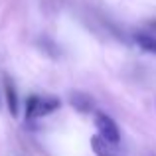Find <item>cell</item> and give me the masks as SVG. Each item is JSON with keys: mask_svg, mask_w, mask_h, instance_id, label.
<instances>
[{"mask_svg": "<svg viewBox=\"0 0 156 156\" xmlns=\"http://www.w3.org/2000/svg\"><path fill=\"white\" fill-rule=\"evenodd\" d=\"M95 125H97L99 134H101L103 138H107V140H111V142H115V144H119V142H121V133H119V126H117V122H115L111 117H107L105 113H97Z\"/></svg>", "mask_w": 156, "mask_h": 156, "instance_id": "obj_1", "label": "cell"}, {"mask_svg": "<svg viewBox=\"0 0 156 156\" xmlns=\"http://www.w3.org/2000/svg\"><path fill=\"white\" fill-rule=\"evenodd\" d=\"M91 148L97 156H125L121 148H117L115 142L107 140L101 134H93L91 136Z\"/></svg>", "mask_w": 156, "mask_h": 156, "instance_id": "obj_2", "label": "cell"}, {"mask_svg": "<svg viewBox=\"0 0 156 156\" xmlns=\"http://www.w3.org/2000/svg\"><path fill=\"white\" fill-rule=\"evenodd\" d=\"M69 103H71L73 109H77L79 113H89L93 111V99L83 91H73L69 95Z\"/></svg>", "mask_w": 156, "mask_h": 156, "instance_id": "obj_3", "label": "cell"}, {"mask_svg": "<svg viewBox=\"0 0 156 156\" xmlns=\"http://www.w3.org/2000/svg\"><path fill=\"white\" fill-rule=\"evenodd\" d=\"M59 107V99H55V97H38V103H36V109H34V115H32V119L36 117H46V115L53 113V111Z\"/></svg>", "mask_w": 156, "mask_h": 156, "instance_id": "obj_4", "label": "cell"}, {"mask_svg": "<svg viewBox=\"0 0 156 156\" xmlns=\"http://www.w3.org/2000/svg\"><path fill=\"white\" fill-rule=\"evenodd\" d=\"M4 93H6L10 115L12 117H18V95H16V87H14V83H12L10 77H4Z\"/></svg>", "mask_w": 156, "mask_h": 156, "instance_id": "obj_5", "label": "cell"}, {"mask_svg": "<svg viewBox=\"0 0 156 156\" xmlns=\"http://www.w3.org/2000/svg\"><path fill=\"white\" fill-rule=\"evenodd\" d=\"M134 40H136V44L142 50H146L150 53H156V38H152V36H148V34H136Z\"/></svg>", "mask_w": 156, "mask_h": 156, "instance_id": "obj_6", "label": "cell"}, {"mask_svg": "<svg viewBox=\"0 0 156 156\" xmlns=\"http://www.w3.org/2000/svg\"><path fill=\"white\" fill-rule=\"evenodd\" d=\"M36 103H38V97H36V95L28 97V101H26V119H32L34 109H36Z\"/></svg>", "mask_w": 156, "mask_h": 156, "instance_id": "obj_7", "label": "cell"}]
</instances>
